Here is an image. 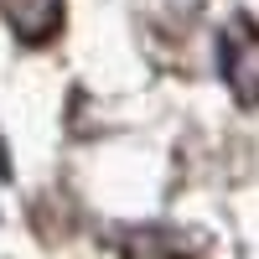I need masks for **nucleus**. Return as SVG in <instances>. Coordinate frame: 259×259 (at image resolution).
Wrapping results in <instances>:
<instances>
[{"mask_svg": "<svg viewBox=\"0 0 259 259\" xmlns=\"http://www.w3.org/2000/svg\"><path fill=\"white\" fill-rule=\"evenodd\" d=\"M223 78H228V89L239 94L244 104L259 99V26L254 21H233V26L223 31Z\"/></svg>", "mask_w": 259, "mask_h": 259, "instance_id": "nucleus-1", "label": "nucleus"}, {"mask_svg": "<svg viewBox=\"0 0 259 259\" xmlns=\"http://www.w3.org/2000/svg\"><path fill=\"white\" fill-rule=\"evenodd\" d=\"M0 11L26 41H41L57 31V0H0Z\"/></svg>", "mask_w": 259, "mask_h": 259, "instance_id": "nucleus-2", "label": "nucleus"}, {"mask_svg": "<svg viewBox=\"0 0 259 259\" xmlns=\"http://www.w3.org/2000/svg\"><path fill=\"white\" fill-rule=\"evenodd\" d=\"M124 254H130V259H177V254H171V233H161V228L135 233V239L124 244Z\"/></svg>", "mask_w": 259, "mask_h": 259, "instance_id": "nucleus-3", "label": "nucleus"}]
</instances>
